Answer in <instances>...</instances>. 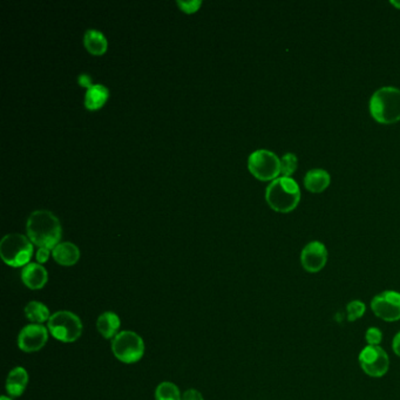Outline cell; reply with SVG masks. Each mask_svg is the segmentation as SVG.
Wrapping results in <instances>:
<instances>
[{
    "instance_id": "obj_1",
    "label": "cell",
    "mask_w": 400,
    "mask_h": 400,
    "mask_svg": "<svg viewBox=\"0 0 400 400\" xmlns=\"http://www.w3.org/2000/svg\"><path fill=\"white\" fill-rule=\"evenodd\" d=\"M26 231L31 242L39 248L53 250L60 243V221L49 210H35L27 219Z\"/></svg>"
},
{
    "instance_id": "obj_2",
    "label": "cell",
    "mask_w": 400,
    "mask_h": 400,
    "mask_svg": "<svg viewBox=\"0 0 400 400\" xmlns=\"http://www.w3.org/2000/svg\"><path fill=\"white\" fill-rule=\"evenodd\" d=\"M265 200L276 212H290L299 207L301 189L294 178L281 176L268 185Z\"/></svg>"
},
{
    "instance_id": "obj_3",
    "label": "cell",
    "mask_w": 400,
    "mask_h": 400,
    "mask_svg": "<svg viewBox=\"0 0 400 400\" xmlns=\"http://www.w3.org/2000/svg\"><path fill=\"white\" fill-rule=\"evenodd\" d=\"M371 117L381 125H392L400 121V90L396 87H381L371 97Z\"/></svg>"
},
{
    "instance_id": "obj_4",
    "label": "cell",
    "mask_w": 400,
    "mask_h": 400,
    "mask_svg": "<svg viewBox=\"0 0 400 400\" xmlns=\"http://www.w3.org/2000/svg\"><path fill=\"white\" fill-rule=\"evenodd\" d=\"M33 255V243L22 234L5 235L0 241V256L13 268L25 267Z\"/></svg>"
},
{
    "instance_id": "obj_5",
    "label": "cell",
    "mask_w": 400,
    "mask_h": 400,
    "mask_svg": "<svg viewBox=\"0 0 400 400\" xmlns=\"http://www.w3.org/2000/svg\"><path fill=\"white\" fill-rule=\"evenodd\" d=\"M49 333L62 343H74L83 335V322L78 315L67 310L54 312L47 322Z\"/></svg>"
},
{
    "instance_id": "obj_6",
    "label": "cell",
    "mask_w": 400,
    "mask_h": 400,
    "mask_svg": "<svg viewBox=\"0 0 400 400\" xmlns=\"http://www.w3.org/2000/svg\"><path fill=\"white\" fill-rule=\"evenodd\" d=\"M114 357L124 364L140 362L144 355V342L142 337L131 330H124L112 340Z\"/></svg>"
},
{
    "instance_id": "obj_7",
    "label": "cell",
    "mask_w": 400,
    "mask_h": 400,
    "mask_svg": "<svg viewBox=\"0 0 400 400\" xmlns=\"http://www.w3.org/2000/svg\"><path fill=\"white\" fill-rule=\"evenodd\" d=\"M250 173L260 181H274L281 174V159L268 149H258L248 159Z\"/></svg>"
},
{
    "instance_id": "obj_8",
    "label": "cell",
    "mask_w": 400,
    "mask_h": 400,
    "mask_svg": "<svg viewBox=\"0 0 400 400\" xmlns=\"http://www.w3.org/2000/svg\"><path fill=\"white\" fill-rule=\"evenodd\" d=\"M358 362L369 377L381 378L389 372L390 357L381 345H367L359 353Z\"/></svg>"
},
{
    "instance_id": "obj_9",
    "label": "cell",
    "mask_w": 400,
    "mask_h": 400,
    "mask_svg": "<svg viewBox=\"0 0 400 400\" xmlns=\"http://www.w3.org/2000/svg\"><path fill=\"white\" fill-rule=\"evenodd\" d=\"M371 310L381 321L393 323L400 321V292L383 291L371 301Z\"/></svg>"
},
{
    "instance_id": "obj_10",
    "label": "cell",
    "mask_w": 400,
    "mask_h": 400,
    "mask_svg": "<svg viewBox=\"0 0 400 400\" xmlns=\"http://www.w3.org/2000/svg\"><path fill=\"white\" fill-rule=\"evenodd\" d=\"M49 328L42 324H28L18 335V347L26 353L42 350L49 342Z\"/></svg>"
},
{
    "instance_id": "obj_11",
    "label": "cell",
    "mask_w": 400,
    "mask_h": 400,
    "mask_svg": "<svg viewBox=\"0 0 400 400\" xmlns=\"http://www.w3.org/2000/svg\"><path fill=\"white\" fill-rule=\"evenodd\" d=\"M328 249L324 243L319 241L309 242L301 253V265L306 272L317 274L328 263Z\"/></svg>"
},
{
    "instance_id": "obj_12",
    "label": "cell",
    "mask_w": 400,
    "mask_h": 400,
    "mask_svg": "<svg viewBox=\"0 0 400 400\" xmlns=\"http://www.w3.org/2000/svg\"><path fill=\"white\" fill-rule=\"evenodd\" d=\"M22 281L31 290H40L49 282V272L39 263H28L22 270Z\"/></svg>"
},
{
    "instance_id": "obj_13",
    "label": "cell",
    "mask_w": 400,
    "mask_h": 400,
    "mask_svg": "<svg viewBox=\"0 0 400 400\" xmlns=\"http://www.w3.org/2000/svg\"><path fill=\"white\" fill-rule=\"evenodd\" d=\"M28 381H30V377L25 367H17L10 371L6 378V384H5V389L8 397L17 398V397L22 396L28 385Z\"/></svg>"
},
{
    "instance_id": "obj_14",
    "label": "cell",
    "mask_w": 400,
    "mask_h": 400,
    "mask_svg": "<svg viewBox=\"0 0 400 400\" xmlns=\"http://www.w3.org/2000/svg\"><path fill=\"white\" fill-rule=\"evenodd\" d=\"M54 260L64 267L76 265L80 258V250L72 242H61L52 250Z\"/></svg>"
},
{
    "instance_id": "obj_15",
    "label": "cell",
    "mask_w": 400,
    "mask_h": 400,
    "mask_svg": "<svg viewBox=\"0 0 400 400\" xmlns=\"http://www.w3.org/2000/svg\"><path fill=\"white\" fill-rule=\"evenodd\" d=\"M121 319L113 311H106L100 315L97 321L99 333L106 340H113L120 333Z\"/></svg>"
},
{
    "instance_id": "obj_16",
    "label": "cell",
    "mask_w": 400,
    "mask_h": 400,
    "mask_svg": "<svg viewBox=\"0 0 400 400\" xmlns=\"http://www.w3.org/2000/svg\"><path fill=\"white\" fill-rule=\"evenodd\" d=\"M331 183V176L326 170L315 168L306 174L304 185L311 193H322Z\"/></svg>"
},
{
    "instance_id": "obj_17",
    "label": "cell",
    "mask_w": 400,
    "mask_h": 400,
    "mask_svg": "<svg viewBox=\"0 0 400 400\" xmlns=\"http://www.w3.org/2000/svg\"><path fill=\"white\" fill-rule=\"evenodd\" d=\"M108 97H110V91L107 90V87L100 83L93 85L87 90L86 95H85V106L88 110H99L106 103Z\"/></svg>"
},
{
    "instance_id": "obj_18",
    "label": "cell",
    "mask_w": 400,
    "mask_h": 400,
    "mask_svg": "<svg viewBox=\"0 0 400 400\" xmlns=\"http://www.w3.org/2000/svg\"><path fill=\"white\" fill-rule=\"evenodd\" d=\"M83 44L87 51L94 56H102L108 46L105 34L98 30H87L83 35Z\"/></svg>"
},
{
    "instance_id": "obj_19",
    "label": "cell",
    "mask_w": 400,
    "mask_h": 400,
    "mask_svg": "<svg viewBox=\"0 0 400 400\" xmlns=\"http://www.w3.org/2000/svg\"><path fill=\"white\" fill-rule=\"evenodd\" d=\"M24 312H25V317L32 324H42L45 322H49V318L52 316L49 312V308L44 303L38 302V301L27 303Z\"/></svg>"
},
{
    "instance_id": "obj_20",
    "label": "cell",
    "mask_w": 400,
    "mask_h": 400,
    "mask_svg": "<svg viewBox=\"0 0 400 400\" xmlns=\"http://www.w3.org/2000/svg\"><path fill=\"white\" fill-rule=\"evenodd\" d=\"M155 400H182L181 391L172 381H162L156 386Z\"/></svg>"
},
{
    "instance_id": "obj_21",
    "label": "cell",
    "mask_w": 400,
    "mask_h": 400,
    "mask_svg": "<svg viewBox=\"0 0 400 400\" xmlns=\"http://www.w3.org/2000/svg\"><path fill=\"white\" fill-rule=\"evenodd\" d=\"M299 167V159L292 153H287L281 159V174L284 178H291Z\"/></svg>"
},
{
    "instance_id": "obj_22",
    "label": "cell",
    "mask_w": 400,
    "mask_h": 400,
    "mask_svg": "<svg viewBox=\"0 0 400 400\" xmlns=\"http://www.w3.org/2000/svg\"><path fill=\"white\" fill-rule=\"evenodd\" d=\"M365 312H367V306H365V303L362 302V301L355 299V301H351V302L347 303V321H358L359 318H362V316L365 315Z\"/></svg>"
},
{
    "instance_id": "obj_23",
    "label": "cell",
    "mask_w": 400,
    "mask_h": 400,
    "mask_svg": "<svg viewBox=\"0 0 400 400\" xmlns=\"http://www.w3.org/2000/svg\"><path fill=\"white\" fill-rule=\"evenodd\" d=\"M365 340H367V345H372V347L381 345L383 342V333L381 328H376V326L367 328L365 333Z\"/></svg>"
},
{
    "instance_id": "obj_24",
    "label": "cell",
    "mask_w": 400,
    "mask_h": 400,
    "mask_svg": "<svg viewBox=\"0 0 400 400\" xmlns=\"http://www.w3.org/2000/svg\"><path fill=\"white\" fill-rule=\"evenodd\" d=\"M202 1L197 0V1H178V5L181 8L182 11L187 12V13H193L200 8Z\"/></svg>"
},
{
    "instance_id": "obj_25",
    "label": "cell",
    "mask_w": 400,
    "mask_h": 400,
    "mask_svg": "<svg viewBox=\"0 0 400 400\" xmlns=\"http://www.w3.org/2000/svg\"><path fill=\"white\" fill-rule=\"evenodd\" d=\"M182 400H204L200 391L195 389H189L182 394Z\"/></svg>"
},
{
    "instance_id": "obj_26",
    "label": "cell",
    "mask_w": 400,
    "mask_h": 400,
    "mask_svg": "<svg viewBox=\"0 0 400 400\" xmlns=\"http://www.w3.org/2000/svg\"><path fill=\"white\" fill-rule=\"evenodd\" d=\"M49 255H52L51 250L47 249V248H39L38 251H37V255H35L39 265H42V263L47 262L49 258Z\"/></svg>"
},
{
    "instance_id": "obj_27",
    "label": "cell",
    "mask_w": 400,
    "mask_h": 400,
    "mask_svg": "<svg viewBox=\"0 0 400 400\" xmlns=\"http://www.w3.org/2000/svg\"><path fill=\"white\" fill-rule=\"evenodd\" d=\"M78 81H79L80 86L87 87V90H88L90 87L93 86L92 78L88 76V74H80L79 78H78Z\"/></svg>"
},
{
    "instance_id": "obj_28",
    "label": "cell",
    "mask_w": 400,
    "mask_h": 400,
    "mask_svg": "<svg viewBox=\"0 0 400 400\" xmlns=\"http://www.w3.org/2000/svg\"><path fill=\"white\" fill-rule=\"evenodd\" d=\"M392 350L394 352V355L400 357V331L397 333L396 336L393 337Z\"/></svg>"
},
{
    "instance_id": "obj_29",
    "label": "cell",
    "mask_w": 400,
    "mask_h": 400,
    "mask_svg": "<svg viewBox=\"0 0 400 400\" xmlns=\"http://www.w3.org/2000/svg\"><path fill=\"white\" fill-rule=\"evenodd\" d=\"M391 4L396 6L397 8H400V1H391Z\"/></svg>"
},
{
    "instance_id": "obj_30",
    "label": "cell",
    "mask_w": 400,
    "mask_h": 400,
    "mask_svg": "<svg viewBox=\"0 0 400 400\" xmlns=\"http://www.w3.org/2000/svg\"><path fill=\"white\" fill-rule=\"evenodd\" d=\"M0 400H13V399H12V398H10V397L8 396H1Z\"/></svg>"
}]
</instances>
